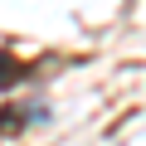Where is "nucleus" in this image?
Here are the masks:
<instances>
[{
	"label": "nucleus",
	"instance_id": "f257e3e1",
	"mask_svg": "<svg viewBox=\"0 0 146 146\" xmlns=\"http://www.w3.org/2000/svg\"><path fill=\"white\" fill-rule=\"evenodd\" d=\"M34 117H44V107H5L0 112V136H20Z\"/></svg>",
	"mask_w": 146,
	"mask_h": 146
},
{
	"label": "nucleus",
	"instance_id": "f03ea898",
	"mask_svg": "<svg viewBox=\"0 0 146 146\" xmlns=\"http://www.w3.org/2000/svg\"><path fill=\"white\" fill-rule=\"evenodd\" d=\"M20 78H29V68H20L10 54H0V88H15Z\"/></svg>",
	"mask_w": 146,
	"mask_h": 146
}]
</instances>
